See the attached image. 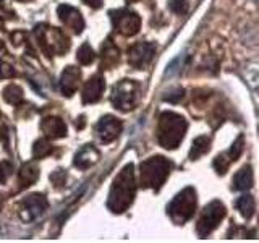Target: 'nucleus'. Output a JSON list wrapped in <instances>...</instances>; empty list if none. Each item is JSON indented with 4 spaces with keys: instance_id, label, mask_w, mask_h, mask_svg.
<instances>
[{
    "instance_id": "nucleus-1",
    "label": "nucleus",
    "mask_w": 259,
    "mask_h": 243,
    "mask_svg": "<svg viewBox=\"0 0 259 243\" xmlns=\"http://www.w3.org/2000/svg\"><path fill=\"white\" fill-rule=\"evenodd\" d=\"M136 193V180H135V166L128 164L121 169V172L115 177L109 193L107 206L112 213L121 214L132 206Z\"/></svg>"
},
{
    "instance_id": "nucleus-2",
    "label": "nucleus",
    "mask_w": 259,
    "mask_h": 243,
    "mask_svg": "<svg viewBox=\"0 0 259 243\" xmlns=\"http://www.w3.org/2000/svg\"><path fill=\"white\" fill-rule=\"evenodd\" d=\"M188 124L175 112H164L159 118V144L165 149H175L182 143Z\"/></svg>"
},
{
    "instance_id": "nucleus-3",
    "label": "nucleus",
    "mask_w": 259,
    "mask_h": 243,
    "mask_svg": "<svg viewBox=\"0 0 259 243\" xmlns=\"http://www.w3.org/2000/svg\"><path fill=\"white\" fill-rule=\"evenodd\" d=\"M172 164L162 156H154L141 162L140 166V183L143 188L159 190L170 174Z\"/></svg>"
},
{
    "instance_id": "nucleus-4",
    "label": "nucleus",
    "mask_w": 259,
    "mask_h": 243,
    "mask_svg": "<svg viewBox=\"0 0 259 243\" xmlns=\"http://www.w3.org/2000/svg\"><path fill=\"white\" fill-rule=\"evenodd\" d=\"M196 191L191 186L185 188L174 198V201L168 206V214L172 217L175 224H185L193 217L194 211H196Z\"/></svg>"
},
{
    "instance_id": "nucleus-5",
    "label": "nucleus",
    "mask_w": 259,
    "mask_h": 243,
    "mask_svg": "<svg viewBox=\"0 0 259 243\" xmlns=\"http://www.w3.org/2000/svg\"><path fill=\"white\" fill-rule=\"evenodd\" d=\"M36 34L42 51L51 57L52 54H65L70 49V40L59 28H49L46 24L36 26Z\"/></svg>"
},
{
    "instance_id": "nucleus-6",
    "label": "nucleus",
    "mask_w": 259,
    "mask_h": 243,
    "mask_svg": "<svg viewBox=\"0 0 259 243\" xmlns=\"http://www.w3.org/2000/svg\"><path fill=\"white\" fill-rule=\"evenodd\" d=\"M140 83H136L133 79H123L113 86L110 101L120 110H132L136 107L138 101H140Z\"/></svg>"
},
{
    "instance_id": "nucleus-7",
    "label": "nucleus",
    "mask_w": 259,
    "mask_h": 243,
    "mask_svg": "<svg viewBox=\"0 0 259 243\" xmlns=\"http://www.w3.org/2000/svg\"><path fill=\"white\" fill-rule=\"evenodd\" d=\"M227 211L225 206L222 205L221 201H210L209 205L204 208L202 214L199 217V222H198V233L199 237H207V235L212 232L214 229H217V225L222 222V219L225 217Z\"/></svg>"
},
{
    "instance_id": "nucleus-8",
    "label": "nucleus",
    "mask_w": 259,
    "mask_h": 243,
    "mask_svg": "<svg viewBox=\"0 0 259 243\" xmlns=\"http://www.w3.org/2000/svg\"><path fill=\"white\" fill-rule=\"evenodd\" d=\"M110 15L115 29L125 36H135L141 28V18L138 16V13L128 10V8H120V10L112 12Z\"/></svg>"
},
{
    "instance_id": "nucleus-9",
    "label": "nucleus",
    "mask_w": 259,
    "mask_h": 243,
    "mask_svg": "<svg viewBox=\"0 0 259 243\" xmlns=\"http://www.w3.org/2000/svg\"><path fill=\"white\" fill-rule=\"evenodd\" d=\"M49 206V202L46 199L44 194H31L26 199L21 202V208H20V216L24 222H31L37 219L39 216H42L46 213V209Z\"/></svg>"
},
{
    "instance_id": "nucleus-10",
    "label": "nucleus",
    "mask_w": 259,
    "mask_h": 243,
    "mask_svg": "<svg viewBox=\"0 0 259 243\" xmlns=\"http://www.w3.org/2000/svg\"><path fill=\"white\" fill-rule=\"evenodd\" d=\"M154 54H156V46L149 43H138L128 49V63L133 68H144L148 65Z\"/></svg>"
},
{
    "instance_id": "nucleus-11",
    "label": "nucleus",
    "mask_w": 259,
    "mask_h": 243,
    "mask_svg": "<svg viewBox=\"0 0 259 243\" xmlns=\"http://www.w3.org/2000/svg\"><path fill=\"white\" fill-rule=\"evenodd\" d=\"M121 128H123V125H121V122L117 117L105 115L99 120V124L96 127V132L102 143H110L121 133Z\"/></svg>"
},
{
    "instance_id": "nucleus-12",
    "label": "nucleus",
    "mask_w": 259,
    "mask_h": 243,
    "mask_svg": "<svg viewBox=\"0 0 259 243\" xmlns=\"http://www.w3.org/2000/svg\"><path fill=\"white\" fill-rule=\"evenodd\" d=\"M57 13H59L60 21L68 29H71L73 32H75V34H79V32L84 29V20L76 8H73L70 5H60Z\"/></svg>"
},
{
    "instance_id": "nucleus-13",
    "label": "nucleus",
    "mask_w": 259,
    "mask_h": 243,
    "mask_svg": "<svg viewBox=\"0 0 259 243\" xmlns=\"http://www.w3.org/2000/svg\"><path fill=\"white\" fill-rule=\"evenodd\" d=\"M105 89V81L102 76L96 75L93 78H89L84 85L83 89V102L84 104H94L101 99V96Z\"/></svg>"
},
{
    "instance_id": "nucleus-14",
    "label": "nucleus",
    "mask_w": 259,
    "mask_h": 243,
    "mask_svg": "<svg viewBox=\"0 0 259 243\" xmlns=\"http://www.w3.org/2000/svg\"><path fill=\"white\" fill-rule=\"evenodd\" d=\"M101 157V152L97 151L96 146L93 144H86L83 146L75 156V160H73V164H75V167L81 169V170H86L89 169L91 166H94L97 160H99Z\"/></svg>"
},
{
    "instance_id": "nucleus-15",
    "label": "nucleus",
    "mask_w": 259,
    "mask_h": 243,
    "mask_svg": "<svg viewBox=\"0 0 259 243\" xmlns=\"http://www.w3.org/2000/svg\"><path fill=\"white\" fill-rule=\"evenodd\" d=\"M79 79H81V71L76 67H67L62 73V78H60V89L65 96H73L75 91L78 89L79 85Z\"/></svg>"
},
{
    "instance_id": "nucleus-16",
    "label": "nucleus",
    "mask_w": 259,
    "mask_h": 243,
    "mask_svg": "<svg viewBox=\"0 0 259 243\" xmlns=\"http://www.w3.org/2000/svg\"><path fill=\"white\" fill-rule=\"evenodd\" d=\"M40 130H42L47 138H52V140L63 138L65 135H67V125H65V122L59 117L44 118L42 122H40Z\"/></svg>"
},
{
    "instance_id": "nucleus-17",
    "label": "nucleus",
    "mask_w": 259,
    "mask_h": 243,
    "mask_svg": "<svg viewBox=\"0 0 259 243\" xmlns=\"http://www.w3.org/2000/svg\"><path fill=\"white\" fill-rule=\"evenodd\" d=\"M253 169L251 166H245L243 169H240L237 175L233 177V190H238V191H246L253 186Z\"/></svg>"
},
{
    "instance_id": "nucleus-18",
    "label": "nucleus",
    "mask_w": 259,
    "mask_h": 243,
    "mask_svg": "<svg viewBox=\"0 0 259 243\" xmlns=\"http://www.w3.org/2000/svg\"><path fill=\"white\" fill-rule=\"evenodd\" d=\"M102 68H110L113 67L118 59H120V51L112 43V39H107L102 46Z\"/></svg>"
},
{
    "instance_id": "nucleus-19",
    "label": "nucleus",
    "mask_w": 259,
    "mask_h": 243,
    "mask_svg": "<svg viewBox=\"0 0 259 243\" xmlns=\"http://www.w3.org/2000/svg\"><path fill=\"white\" fill-rule=\"evenodd\" d=\"M39 178V167L34 164V162H28L24 164L20 170V185L21 188H26V186H31L32 183H36V180Z\"/></svg>"
},
{
    "instance_id": "nucleus-20",
    "label": "nucleus",
    "mask_w": 259,
    "mask_h": 243,
    "mask_svg": "<svg viewBox=\"0 0 259 243\" xmlns=\"http://www.w3.org/2000/svg\"><path fill=\"white\" fill-rule=\"evenodd\" d=\"M209 148H210V138L209 136H198L191 144L190 159L191 160L199 159L201 156H204V154L209 151Z\"/></svg>"
},
{
    "instance_id": "nucleus-21",
    "label": "nucleus",
    "mask_w": 259,
    "mask_h": 243,
    "mask_svg": "<svg viewBox=\"0 0 259 243\" xmlns=\"http://www.w3.org/2000/svg\"><path fill=\"white\" fill-rule=\"evenodd\" d=\"M235 206L240 211V214L245 219H251L254 216V209H256V202L254 198L251 194H245V196H240L235 202Z\"/></svg>"
},
{
    "instance_id": "nucleus-22",
    "label": "nucleus",
    "mask_w": 259,
    "mask_h": 243,
    "mask_svg": "<svg viewBox=\"0 0 259 243\" xmlns=\"http://www.w3.org/2000/svg\"><path fill=\"white\" fill-rule=\"evenodd\" d=\"M4 99L8 104H20L23 101V89L18 85H8L4 89Z\"/></svg>"
},
{
    "instance_id": "nucleus-23",
    "label": "nucleus",
    "mask_w": 259,
    "mask_h": 243,
    "mask_svg": "<svg viewBox=\"0 0 259 243\" xmlns=\"http://www.w3.org/2000/svg\"><path fill=\"white\" fill-rule=\"evenodd\" d=\"M51 152H52V146L46 138H40V140L34 143V148H32V156H34V159H42L49 156Z\"/></svg>"
},
{
    "instance_id": "nucleus-24",
    "label": "nucleus",
    "mask_w": 259,
    "mask_h": 243,
    "mask_svg": "<svg viewBox=\"0 0 259 243\" xmlns=\"http://www.w3.org/2000/svg\"><path fill=\"white\" fill-rule=\"evenodd\" d=\"M76 59L81 65H89L94 62V51L89 44H83L76 52Z\"/></svg>"
},
{
    "instance_id": "nucleus-25",
    "label": "nucleus",
    "mask_w": 259,
    "mask_h": 243,
    "mask_svg": "<svg viewBox=\"0 0 259 243\" xmlns=\"http://www.w3.org/2000/svg\"><path fill=\"white\" fill-rule=\"evenodd\" d=\"M243 143H245V141H243V136L240 135V136L237 138V141H235V143L232 144V148H230L229 151H227V152H224V154H225V157L229 159L230 162H235V160H237V159L241 156V152H243Z\"/></svg>"
},
{
    "instance_id": "nucleus-26",
    "label": "nucleus",
    "mask_w": 259,
    "mask_h": 243,
    "mask_svg": "<svg viewBox=\"0 0 259 243\" xmlns=\"http://www.w3.org/2000/svg\"><path fill=\"white\" fill-rule=\"evenodd\" d=\"M13 174V164L8 160H2L0 162V185H4L8 182V178Z\"/></svg>"
},
{
    "instance_id": "nucleus-27",
    "label": "nucleus",
    "mask_w": 259,
    "mask_h": 243,
    "mask_svg": "<svg viewBox=\"0 0 259 243\" xmlns=\"http://www.w3.org/2000/svg\"><path fill=\"white\" fill-rule=\"evenodd\" d=\"M168 8L177 15H185L188 12V0H168Z\"/></svg>"
},
{
    "instance_id": "nucleus-28",
    "label": "nucleus",
    "mask_w": 259,
    "mask_h": 243,
    "mask_svg": "<svg viewBox=\"0 0 259 243\" xmlns=\"http://www.w3.org/2000/svg\"><path fill=\"white\" fill-rule=\"evenodd\" d=\"M65 180H67V174H65L62 169H57L55 172L51 174V182L57 186V188L63 186L65 185Z\"/></svg>"
},
{
    "instance_id": "nucleus-29",
    "label": "nucleus",
    "mask_w": 259,
    "mask_h": 243,
    "mask_svg": "<svg viewBox=\"0 0 259 243\" xmlns=\"http://www.w3.org/2000/svg\"><path fill=\"white\" fill-rule=\"evenodd\" d=\"M183 94H185V91H183L182 88L172 89L170 93H167V96H164V101H168V102H180L183 99Z\"/></svg>"
},
{
    "instance_id": "nucleus-30",
    "label": "nucleus",
    "mask_w": 259,
    "mask_h": 243,
    "mask_svg": "<svg viewBox=\"0 0 259 243\" xmlns=\"http://www.w3.org/2000/svg\"><path fill=\"white\" fill-rule=\"evenodd\" d=\"M15 75V70L12 65H8L7 62L4 60H0V79H4V78H12Z\"/></svg>"
},
{
    "instance_id": "nucleus-31",
    "label": "nucleus",
    "mask_w": 259,
    "mask_h": 243,
    "mask_svg": "<svg viewBox=\"0 0 259 243\" xmlns=\"http://www.w3.org/2000/svg\"><path fill=\"white\" fill-rule=\"evenodd\" d=\"M83 2L93 8H101V5H102V0H83Z\"/></svg>"
},
{
    "instance_id": "nucleus-32",
    "label": "nucleus",
    "mask_w": 259,
    "mask_h": 243,
    "mask_svg": "<svg viewBox=\"0 0 259 243\" xmlns=\"http://www.w3.org/2000/svg\"><path fill=\"white\" fill-rule=\"evenodd\" d=\"M84 127V117H79V124H78V122H76V128H83Z\"/></svg>"
},
{
    "instance_id": "nucleus-33",
    "label": "nucleus",
    "mask_w": 259,
    "mask_h": 243,
    "mask_svg": "<svg viewBox=\"0 0 259 243\" xmlns=\"http://www.w3.org/2000/svg\"><path fill=\"white\" fill-rule=\"evenodd\" d=\"M126 2H128V4H133V2H136V0H126Z\"/></svg>"
},
{
    "instance_id": "nucleus-34",
    "label": "nucleus",
    "mask_w": 259,
    "mask_h": 243,
    "mask_svg": "<svg viewBox=\"0 0 259 243\" xmlns=\"http://www.w3.org/2000/svg\"><path fill=\"white\" fill-rule=\"evenodd\" d=\"M0 209H2V196H0Z\"/></svg>"
}]
</instances>
